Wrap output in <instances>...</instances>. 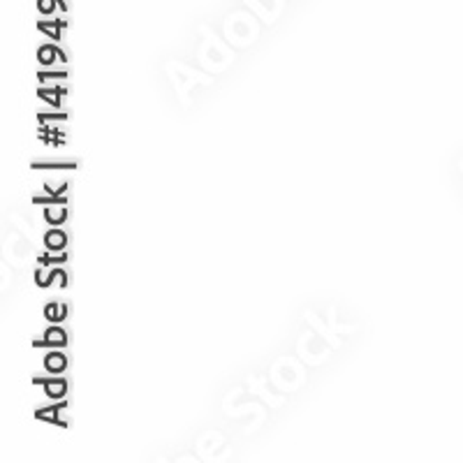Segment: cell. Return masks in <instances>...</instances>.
I'll use <instances>...</instances> for the list:
<instances>
[{
	"label": "cell",
	"mask_w": 463,
	"mask_h": 463,
	"mask_svg": "<svg viewBox=\"0 0 463 463\" xmlns=\"http://www.w3.org/2000/svg\"><path fill=\"white\" fill-rule=\"evenodd\" d=\"M35 347H65L68 345V334L61 329V326H49L47 334H44L43 341H35L33 343Z\"/></svg>",
	"instance_id": "6da1fadb"
},
{
	"label": "cell",
	"mask_w": 463,
	"mask_h": 463,
	"mask_svg": "<svg viewBox=\"0 0 463 463\" xmlns=\"http://www.w3.org/2000/svg\"><path fill=\"white\" fill-rule=\"evenodd\" d=\"M33 383L44 384V392H47L49 399H63L65 392H68V383H65V380H61V378H53V380L35 378Z\"/></svg>",
	"instance_id": "7a4b0ae2"
},
{
	"label": "cell",
	"mask_w": 463,
	"mask_h": 463,
	"mask_svg": "<svg viewBox=\"0 0 463 463\" xmlns=\"http://www.w3.org/2000/svg\"><path fill=\"white\" fill-rule=\"evenodd\" d=\"M44 243L52 253H63L65 246H68V237H65L63 230H52L44 234Z\"/></svg>",
	"instance_id": "3957f363"
},
{
	"label": "cell",
	"mask_w": 463,
	"mask_h": 463,
	"mask_svg": "<svg viewBox=\"0 0 463 463\" xmlns=\"http://www.w3.org/2000/svg\"><path fill=\"white\" fill-rule=\"evenodd\" d=\"M63 408H65V403L61 401V403L52 405V408H43V411H37L35 417L43 421H53V424H58V427H65V421L58 420V412L63 411Z\"/></svg>",
	"instance_id": "277c9868"
},
{
	"label": "cell",
	"mask_w": 463,
	"mask_h": 463,
	"mask_svg": "<svg viewBox=\"0 0 463 463\" xmlns=\"http://www.w3.org/2000/svg\"><path fill=\"white\" fill-rule=\"evenodd\" d=\"M44 218H47V222H52V225H58V222H63L65 218H68V209H65V204H56V206H49L44 209Z\"/></svg>",
	"instance_id": "5b68a950"
},
{
	"label": "cell",
	"mask_w": 463,
	"mask_h": 463,
	"mask_svg": "<svg viewBox=\"0 0 463 463\" xmlns=\"http://www.w3.org/2000/svg\"><path fill=\"white\" fill-rule=\"evenodd\" d=\"M44 366H47V371H52V373H61V371H65V366H68V359L61 353H52L44 359Z\"/></svg>",
	"instance_id": "8992f818"
},
{
	"label": "cell",
	"mask_w": 463,
	"mask_h": 463,
	"mask_svg": "<svg viewBox=\"0 0 463 463\" xmlns=\"http://www.w3.org/2000/svg\"><path fill=\"white\" fill-rule=\"evenodd\" d=\"M65 316H68V306L63 304H49L47 308H44V317L52 322L65 320Z\"/></svg>",
	"instance_id": "52a82bcc"
},
{
	"label": "cell",
	"mask_w": 463,
	"mask_h": 463,
	"mask_svg": "<svg viewBox=\"0 0 463 463\" xmlns=\"http://www.w3.org/2000/svg\"><path fill=\"white\" fill-rule=\"evenodd\" d=\"M63 93H65L63 86H58V89H53V90H47V89L37 90V95H40L43 100H47L49 105H53V107L61 105V98H63Z\"/></svg>",
	"instance_id": "ba28073f"
},
{
	"label": "cell",
	"mask_w": 463,
	"mask_h": 463,
	"mask_svg": "<svg viewBox=\"0 0 463 463\" xmlns=\"http://www.w3.org/2000/svg\"><path fill=\"white\" fill-rule=\"evenodd\" d=\"M56 56H58V47H53V44L40 47V52H37V61H40V65H53Z\"/></svg>",
	"instance_id": "9c48e42d"
},
{
	"label": "cell",
	"mask_w": 463,
	"mask_h": 463,
	"mask_svg": "<svg viewBox=\"0 0 463 463\" xmlns=\"http://www.w3.org/2000/svg\"><path fill=\"white\" fill-rule=\"evenodd\" d=\"M52 276H53V269H49L47 264H43V269H37L35 271V283L40 288H52Z\"/></svg>",
	"instance_id": "30bf717a"
},
{
	"label": "cell",
	"mask_w": 463,
	"mask_h": 463,
	"mask_svg": "<svg viewBox=\"0 0 463 463\" xmlns=\"http://www.w3.org/2000/svg\"><path fill=\"white\" fill-rule=\"evenodd\" d=\"M37 28L43 33H47V35H52L53 40H58L61 37V28H63V24H47V22H40L37 24Z\"/></svg>",
	"instance_id": "8fae6325"
},
{
	"label": "cell",
	"mask_w": 463,
	"mask_h": 463,
	"mask_svg": "<svg viewBox=\"0 0 463 463\" xmlns=\"http://www.w3.org/2000/svg\"><path fill=\"white\" fill-rule=\"evenodd\" d=\"M68 285V276H65L63 269H53V276H52V288H65Z\"/></svg>",
	"instance_id": "7c38bea8"
},
{
	"label": "cell",
	"mask_w": 463,
	"mask_h": 463,
	"mask_svg": "<svg viewBox=\"0 0 463 463\" xmlns=\"http://www.w3.org/2000/svg\"><path fill=\"white\" fill-rule=\"evenodd\" d=\"M65 260H68V255H65V253L43 255V258H40V264H47V267H52V264H63Z\"/></svg>",
	"instance_id": "4fadbf2b"
},
{
	"label": "cell",
	"mask_w": 463,
	"mask_h": 463,
	"mask_svg": "<svg viewBox=\"0 0 463 463\" xmlns=\"http://www.w3.org/2000/svg\"><path fill=\"white\" fill-rule=\"evenodd\" d=\"M65 72H40V81H65Z\"/></svg>",
	"instance_id": "5bb4252c"
},
{
	"label": "cell",
	"mask_w": 463,
	"mask_h": 463,
	"mask_svg": "<svg viewBox=\"0 0 463 463\" xmlns=\"http://www.w3.org/2000/svg\"><path fill=\"white\" fill-rule=\"evenodd\" d=\"M53 5H58L56 0H40V3H37V7H40V12H44V14H52Z\"/></svg>",
	"instance_id": "9a60e30c"
},
{
	"label": "cell",
	"mask_w": 463,
	"mask_h": 463,
	"mask_svg": "<svg viewBox=\"0 0 463 463\" xmlns=\"http://www.w3.org/2000/svg\"><path fill=\"white\" fill-rule=\"evenodd\" d=\"M40 121L47 123V121H68V116L65 114H40Z\"/></svg>",
	"instance_id": "2e32d148"
}]
</instances>
